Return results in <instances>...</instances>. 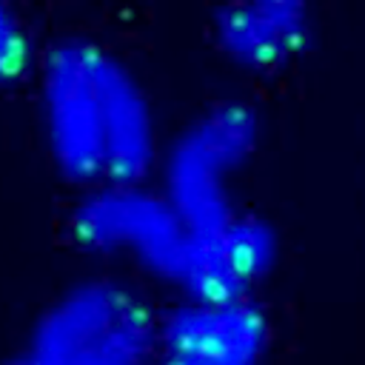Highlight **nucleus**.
Returning <instances> with one entry per match:
<instances>
[{
	"label": "nucleus",
	"mask_w": 365,
	"mask_h": 365,
	"mask_svg": "<svg viewBox=\"0 0 365 365\" xmlns=\"http://www.w3.org/2000/svg\"><path fill=\"white\" fill-rule=\"evenodd\" d=\"M40 114L54 165L86 191L134 185L154 168L145 91L103 43L63 37L48 46L40 60Z\"/></svg>",
	"instance_id": "nucleus-1"
},
{
	"label": "nucleus",
	"mask_w": 365,
	"mask_h": 365,
	"mask_svg": "<svg viewBox=\"0 0 365 365\" xmlns=\"http://www.w3.org/2000/svg\"><path fill=\"white\" fill-rule=\"evenodd\" d=\"M68 231L77 245L134 262L182 299L251 297L271 268L268 242L254 222L234 220L214 234H194L165 197L143 182L86 191Z\"/></svg>",
	"instance_id": "nucleus-2"
},
{
	"label": "nucleus",
	"mask_w": 365,
	"mask_h": 365,
	"mask_svg": "<svg viewBox=\"0 0 365 365\" xmlns=\"http://www.w3.org/2000/svg\"><path fill=\"white\" fill-rule=\"evenodd\" d=\"M160 314L108 277L63 291L34 322L29 351L46 365H154Z\"/></svg>",
	"instance_id": "nucleus-3"
},
{
	"label": "nucleus",
	"mask_w": 365,
	"mask_h": 365,
	"mask_svg": "<svg viewBox=\"0 0 365 365\" xmlns=\"http://www.w3.org/2000/svg\"><path fill=\"white\" fill-rule=\"evenodd\" d=\"M257 140V114L242 103L211 106L174 140L163 163L160 194L185 228L214 234L242 214L231 182L251 160Z\"/></svg>",
	"instance_id": "nucleus-4"
},
{
	"label": "nucleus",
	"mask_w": 365,
	"mask_h": 365,
	"mask_svg": "<svg viewBox=\"0 0 365 365\" xmlns=\"http://www.w3.org/2000/svg\"><path fill=\"white\" fill-rule=\"evenodd\" d=\"M268 314L251 299H180L160 314L154 365H259Z\"/></svg>",
	"instance_id": "nucleus-5"
},
{
	"label": "nucleus",
	"mask_w": 365,
	"mask_h": 365,
	"mask_svg": "<svg viewBox=\"0 0 365 365\" xmlns=\"http://www.w3.org/2000/svg\"><path fill=\"white\" fill-rule=\"evenodd\" d=\"M217 46L248 71H271L297 57L311 37V17L299 3L225 6L214 17Z\"/></svg>",
	"instance_id": "nucleus-6"
},
{
	"label": "nucleus",
	"mask_w": 365,
	"mask_h": 365,
	"mask_svg": "<svg viewBox=\"0 0 365 365\" xmlns=\"http://www.w3.org/2000/svg\"><path fill=\"white\" fill-rule=\"evenodd\" d=\"M37 66L34 43L17 11L0 6V86H11Z\"/></svg>",
	"instance_id": "nucleus-7"
},
{
	"label": "nucleus",
	"mask_w": 365,
	"mask_h": 365,
	"mask_svg": "<svg viewBox=\"0 0 365 365\" xmlns=\"http://www.w3.org/2000/svg\"><path fill=\"white\" fill-rule=\"evenodd\" d=\"M0 365H46L40 356H34L31 351H26V354H14V356H9V359H3Z\"/></svg>",
	"instance_id": "nucleus-8"
}]
</instances>
